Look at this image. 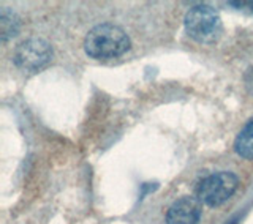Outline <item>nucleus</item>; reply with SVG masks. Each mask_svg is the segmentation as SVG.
Masks as SVG:
<instances>
[{"instance_id":"nucleus-7","label":"nucleus","mask_w":253,"mask_h":224,"mask_svg":"<svg viewBox=\"0 0 253 224\" xmlns=\"http://www.w3.org/2000/svg\"><path fill=\"white\" fill-rule=\"evenodd\" d=\"M19 32V19L10 8L3 6L0 10V38L6 43L8 39L14 38Z\"/></svg>"},{"instance_id":"nucleus-4","label":"nucleus","mask_w":253,"mask_h":224,"mask_svg":"<svg viewBox=\"0 0 253 224\" xmlns=\"http://www.w3.org/2000/svg\"><path fill=\"white\" fill-rule=\"evenodd\" d=\"M52 59V49L42 38H29L22 41L14 51L16 67L24 71H38Z\"/></svg>"},{"instance_id":"nucleus-1","label":"nucleus","mask_w":253,"mask_h":224,"mask_svg":"<svg viewBox=\"0 0 253 224\" xmlns=\"http://www.w3.org/2000/svg\"><path fill=\"white\" fill-rule=\"evenodd\" d=\"M84 49L92 59H116L130 49V38L114 24H100L87 34Z\"/></svg>"},{"instance_id":"nucleus-2","label":"nucleus","mask_w":253,"mask_h":224,"mask_svg":"<svg viewBox=\"0 0 253 224\" xmlns=\"http://www.w3.org/2000/svg\"><path fill=\"white\" fill-rule=\"evenodd\" d=\"M185 30L198 43H215L221 34V19L213 8L196 5L185 14Z\"/></svg>"},{"instance_id":"nucleus-5","label":"nucleus","mask_w":253,"mask_h":224,"mask_svg":"<svg viewBox=\"0 0 253 224\" xmlns=\"http://www.w3.org/2000/svg\"><path fill=\"white\" fill-rule=\"evenodd\" d=\"M201 213L203 209L198 197L184 196L169 207L166 213V224H198Z\"/></svg>"},{"instance_id":"nucleus-6","label":"nucleus","mask_w":253,"mask_h":224,"mask_svg":"<svg viewBox=\"0 0 253 224\" xmlns=\"http://www.w3.org/2000/svg\"><path fill=\"white\" fill-rule=\"evenodd\" d=\"M234 150L239 156L245 159H253V118L237 134L234 141Z\"/></svg>"},{"instance_id":"nucleus-3","label":"nucleus","mask_w":253,"mask_h":224,"mask_svg":"<svg viewBox=\"0 0 253 224\" xmlns=\"http://www.w3.org/2000/svg\"><path fill=\"white\" fill-rule=\"evenodd\" d=\"M237 187H239V179L233 172L220 171L201 180L196 189V196L198 201L206 205L218 207L236 193Z\"/></svg>"}]
</instances>
